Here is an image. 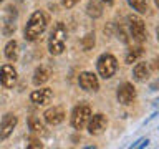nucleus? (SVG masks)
I'll return each instance as SVG.
<instances>
[{
  "label": "nucleus",
  "instance_id": "f03ea898",
  "mask_svg": "<svg viewBox=\"0 0 159 149\" xmlns=\"http://www.w3.org/2000/svg\"><path fill=\"white\" fill-rule=\"evenodd\" d=\"M65 42H66V27L58 22L55 25V28L50 33L48 38V50L52 55H61L65 50Z\"/></svg>",
  "mask_w": 159,
  "mask_h": 149
},
{
  "label": "nucleus",
  "instance_id": "1a4fd4ad",
  "mask_svg": "<svg viewBox=\"0 0 159 149\" xmlns=\"http://www.w3.org/2000/svg\"><path fill=\"white\" fill-rule=\"evenodd\" d=\"M134 98H136V89L131 83L126 81L118 88V101L121 104H131Z\"/></svg>",
  "mask_w": 159,
  "mask_h": 149
},
{
  "label": "nucleus",
  "instance_id": "f3484780",
  "mask_svg": "<svg viewBox=\"0 0 159 149\" xmlns=\"http://www.w3.org/2000/svg\"><path fill=\"white\" fill-rule=\"evenodd\" d=\"M28 126H30V129H32L33 133L45 134V126H43V123L40 121L38 118H35V116L30 118V119H28Z\"/></svg>",
  "mask_w": 159,
  "mask_h": 149
},
{
  "label": "nucleus",
  "instance_id": "4468645a",
  "mask_svg": "<svg viewBox=\"0 0 159 149\" xmlns=\"http://www.w3.org/2000/svg\"><path fill=\"white\" fill-rule=\"evenodd\" d=\"M133 74L138 81H146L149 78V66L148 63H138L136 66L133 68Z\"/></svg>",
  "mask_w": 159,
  "mask_h": 149
},
{
  "label": "nucleus",
  "instance_id": "6e6552de",
  "mask_svg": "<svg viewBox=\"0 0 159 149\" xmlns=\"http://www.w3.org/2000/svg\"><path fill=\"white\" fill-rule=\"evenodd\" d=\"M78 83H80V86H81L84 91H98L99 89V81H98L96 74L89 73V71H84V73L80 74Z\"/></svg>",
  "mask_w": 159,
  "mask_h": 149
},
{
  "label": "nucleus",
  "instance_id": "423d86ee",
  "mask_svg": "<svg viewBox=\"0 0 159 149\" xmlns=\"http://www.w3.org/2000/svg\"><path fill=\"white\" fill-rule=\"evenodd\" d=\"M88 131L89 134H93V136H98V134H101L104 129L108 126V121H106V116L101 113L94 114V116H89L88 119Z\"/></svg>",
  "mask_w": 159,
  "mask_h": 149
},
{
  "label": "nucleus",
  "instance_id": "6ab92c4d",
  "mask_svg": "<svg viewBox=\"0 0 159 149\" xmlns=\"http://www.w3.org/2000/svg\"><path fill=\"white\" fill-rule=\"evenodd\" d=\"M143 55V48L141 47H136V48H131L126 55V63H133Z\"/></svg>",
  "mask_w": 159,
  "mask_h": 149
},
{
  "label": "nucleus",
  "instance_id": "4be33fe9",
  "mask_svg": "<svg viewBox=\"0 0 159 149\" xmlns=\"http://www.w3.org/2000/svg\"><path fill=\"white\" fill-rule=\"evenodd\" d=\"M80 2V0H63V5L66 8H71V7H75V5H76Z\"/></svg>",
  "mask_w": 159,
  "mask_h": 149
},
{
  "label": "nucleus",
  "instance_id": "393cba45",
  "mask_svg": "<svg viewBox=\"0 0 159 149\" xmlns=\"http://www.w3.org/2000/svg\"><path fill=\"white\" fill-rule=\"evenodd\" d=\"M0 2H3V0H0Z\"/></svg>",
  "mask_w": 159,
  "mask_h": 149
},
{
  "label": "nucleus",
  "instance_id": "a878e982",
  "mask_svg": "<svg viewBox=\"0 0 159 149\" xmlns=\"http://www.w3.org/2000/svg\"><path fill=\"white\" fill-rule=\"evenodd\" d=\"M20 2H22V0H20Z\"/></svg>",
  "mask_w": 159,
  "mask_h": 149
},
{
  "label": "nucleus",
  "instance_id": "20e7f679",
  "mask_svg": "<svg viewBox=\"0 0 159 149\" xmlns=\"http://www.w3.org/2000/svg\"><path fill=\"white\" fill-rule=\"evenodd\" d=\"M91 116V108L88 104H78L71 113V126L75 129H83Z\"/></svg>",
  "mask_w": 159,
  "mask_h": 149
},
{
  "label": "nucleus",
  "instance_id": "7ed1b4c3",
  "mask_svg": "<svg viewBox=\"0 0 159 149\" xmlns=\"http://www.w3.org/2000/svg\"><path fill=\"white\" fill-rule=\"evenodd\" d=\"M96 68H98L99 76L104 78V79H109L111 76H114V73H116V70H118V60L114 58L111 53H103L101 56L98 58Z\"/></svg>",
  "mask_w": 159,
  "mask_h": 149
},
{
  "label": "nucleus",
  "instance_id": "ddd939ff",
  "mask_svg": "<svg viewBox=\"0 0 159 149\" xmlns=\"http://www.w3.org/2000/svg\"><path fill=\"white\" fill-rule=\"evenodd\" d=\"M50 79V68L47 66H40L35 70L33 73V84L35 86H42L43 83H47Z\"/></svg>",
  "mask_w": 159,
  "mask_h": 149
},
{
  "label": "nucleus",
  "instance_id": "9d476101",
  "mask_svg": "<svg viewBox=\"0 0 159 149\" xmlns=\"http://www.w3.org/2000/svg\"><path fill=\"white\" fill-rule=\"evenodd\" d=\"M0 83L5 88H13V84L17 83V71L12 65H3L0 68Z\"/></svg>",
  "mask_w": 159,
  "mask_h": 149
},
{
  "label": "nucleus",
  "instance_id": "f257e3e1",
  "mask_svg": "<svg viewBox=\"0 0 159 149\" xmlns=\"http://www.w3.org/2000/svg\"><path fill=\"white\" fill-rule=\"evenodd\" d=\"M47 23H48V18L42 10L33 12L32 17L28 18L27 27H25V38H27L28 42H35V40L47 30Z\"/></svg>",
  "mask_w": 159,
  "mask_h": 149
},
{
  "label": "nucleus",
  "instance_id": "39448f33",
  "mask_svg": "<svg viewBox=\"0 0 159 149\" xmlns=\"http://www.w3.org/2000/svg\"><path fill=\"white\" fill-rule=\"evenodd\" d=\"M128 20H129V30H131L133 38L136 42H144L146 40V25H144V22L139 17H134V15H131Z\"/></svg>",
  "mask_w": 159,
  "mask_h": 149
},
{
  "label": "nucleus",
  "instance_id": "5701e85b",
  "mask_svg": "<svg viewBox=\"0 0 159 149\" xmlns=\"http://www.w3.org/2000/svg\"><path fill=\"white\" fill-rule=\"evenodd\" d=\"M99 2H101V3H106V5H111L114 0H99Z\"/></svg>",
  "mask_w": 159,
  "mask_h": 149
},
{
  "label": "nucleus",
  "instance_id": "2eb2a0df",
  "mask_svg": "<svg viewBox=\"0 0 159 149\" xmlns=\"http://www.w3.org/2000/svg\"><path fill=\"white\" fill-rule=\"evenodd\" d=\"M5 56H7L8 61H17L18 60V43L15 40H10L5 45Z\"/></svg>",
  "mask_w": 159,
  "mask_h": 149
},
{
  "label": "nucleus",
  "instance_id": "b1692460",
  "mask_svg": "<svg viewBox=\"0 0 159 149\" xmlns=\"http://www.w3.org/2000/svg\"><path fill=\"white\" fill-rule=\"evenodd\" d=\"M154 2H156V5H159V0H154Z\"/></svg>",
  "mask_w": 159,
  "mask_h": 149
},
{
  "label": "nucleus",
  "instance_id": "a211bd4d",
  "mask_svg": "<svg viewBox=\"0 0 159 149\" xmlns=\"http://www.w3.org/2000/svg\"><path fill=\"white\" fill-rule=\"evenodd\" d=\"M128 3L139 13H146L148 12V0H128Z\"/></svg>",
  "mask_w": 159,
  "mask_h": 149
},
{
  "label": "nucleus",
  "instance_id": "aec40b11",
  "mask_svg": "<svg viewBox=\"0 0 159 149\" xmlns=\"http://www.w3.org/2000/svg\"><path fill=\"white\" fill-rule=\"evenodd\" d=\"M81 47L83 50H91L94 47V33H88V35H84L83 40H81Z\"/></svg>",
  "mask_w": 159,
  "mask_h": 149
},
{
  "label": "nucleus",
  "instance_id": "412c9836",
  "mask_svg": "<svg viewBox=\"0 0 159 149\" xmlns=\"http://www.w3.org/2000/svg\"><path fill=\"white\" fill-rule=\"evenodd\" d=\"M28 147H30V149H33V147H43V144L40 142L38 139L32 138V139H30V144H28Z\"/></svg>",
  "mask_w": 159,
  "mask_h": 149
},
{
  "label": "nucleus",
  "instance_id": "9b49d317",
  "mask_svg": "<svg viewBox=\"0 0 159 149\" xmlns=\"http://www.w3.org/2000/svg\"><path fill=\"white\" fill-rule=\"evenodd\" d=\"M45 121L48 124H52V126H57V124L63 123L65 119V109L60 108V106H53V108H48L47 111L43 114Z\"/></svg>",
  "mask_w": 159,
  "mask_h": 149
},
{
  "label": "nucleus",
  "instance_id": "f8f14e48",
  "mask_svg": "<svg viewBox=\"0 0 159 149\" xmlns=\"http://www.w3.org/2000/svg\"><path fill=\"white\" fill-rule=\"evenodd\" d=\"M53 98V91L50 88H40V89H35V91L30 94V99L32 103L38 104V106H43V104H48Z\"/></svg>",
  "mask_w": 159,
  "mask_h": 149
},
{
  "label": "nucleus",
  "instance_id": "dca6fc26",
  "mask_svg": "<svg viewBox=\"0 0 159 149\" xmlns=\"http://www.w3.org/2000/svg\"><path fill=\"white\" fill-rule=\"evenodd\" d=\"M86 12L89 17L93 18H98L103 15V7H101V2L99 0H89L88 2V7H86Z\"/></svg>",
  "mask_w": 159,
  "mask_h": 149
},
{
  "label": "nucleus",
  "instance_id": "0eeeda50",
  "mask_svg": "<svg viewBox=\"0 0 159 149\" xmlns=\"http://www.w3.org/2000/svg\"><path fill=\"white\" fill-rule=\"evenodd\" d=\"M17 123H18V119L12 113L5 114V116L2 118V121H0V139H2V141H3V139H7V138H10V134L13 133Z\"/></svg>",
  "mask_w": 159,
  "mask_h": 149
}]
</instances>
